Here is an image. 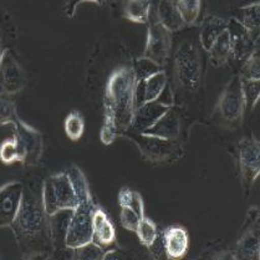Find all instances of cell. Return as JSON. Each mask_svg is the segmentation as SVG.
<instances>
[{
    "label": "cell",
    "mask_w": 260,
    "mask_h": 260,
    "mask_svg": "<svg viewBox=\"0 0 260 260\" xmlns=\"http://www.w3.org/2000/svg\"><path fill=\"white\" fill-rule=\"evenodd\" d=\"M134 56L122 40L99 41L90 57L86 74L87 93L102 109L100 138L111 145L131 127L135 115L136 74Z\"/></svg>",
    "instance_id": "6da1fadb"
},
{
    "label": "cell",
    "mask_w": 260,
    "mask_h": 260,
    "mask_svg": "<svg viewBox=\"0 0 260 260\" xmlns=\"http://www.w3.org/2000/svg\"><path fill=\"white\" fill-rule=\"evenodd\" d=\"M208 54L199 41L198 26L173 34L172 48L165 65L173 105L198 118L203 101Z\"/></svg>",
    "instance_id": "7a4b0ae2"
},
{
    "label": "cell",
    "mask_w": 260,
    "mask_h": 260,
    "mask_svg": "<svg viewBox=\"0 0 260 260\" xmlns=\"http://www.w3.org/2000/svg\"><path fill=\"white\" fill-rule=\"evenodd\" d=\"M24 259H50L55 251L51 217L43 202V183H24L23 201L14 222L9 226Z\"/></svg>",
    "instance_id": "3957f363"
},
{
    "label": "cell",
    "mask_w": 260,
    "mask_h": 260,
    "mask_svg": "<svg viewBox=\"0 0 260 260\" xmlns=\"http://www.w3.org/2000/svg\"><path fill=\"white\" fill-rule=\"evenodd\" d=\"M12 124L13 135L18 142L24 167H35L41 161L44 138L40 131L24 122L16 112L15 104L7 98L2 99V126Z\"/></svg>",
    "instance_id": "277c9868"
},
{
    "label": "cell",
    "mask_w": 260,
    "mask_h": 260,
    "mask_svg": "<svg viewBox=\"0 0 260 260\" xmlns=\"http://www.w3.org/2000/svg\"><path fill=\"white\" fill-rule=\"evenodd\" d=\"M244 117L245 102L243 96L242 80L236 73L224 87L209 121L225 131H237L242 128Z\"/></svg>",
    "instance_id": "5b68a950"
},
{
    "label": "cell",
    "mask_w": 260,
    "mask_h": 260,
    "mask_svg": "<svg viewBox=\"0 0 260 260\" xmlns=\"http://www.w3.org/2000/svg\"><path fill=\"white\" fill-rule=\"evenodd\" d=\"M120 137L131 141L138 148L141 156L153 165H171V163L179 161L186 151V143L181 141L166 140V138L149 136L145 134H137L129 129L124 131Z\"/></svg>",
    "instance_id": "8992f818"
},
{
    "label": "cell",
    "mask_w": 260,
    "mask_h": 260,
    "mask_svg": "<svg viewBox=\"0 0 260 260\" xmlns=\"http://www.w3.org/2000/svg\"><path fill=\"white\" fill-rule=\"evenodd\" d=\"M43 202L50 217L66 209L74 211L79 206V197L68 172L52 174L44 179Z\"/></svg>",
    "instance_id": "52a82bcc"
},
{
    "label": "cell",
    "mask_w": 260,
    "mask_h": 260,
    "mask_svg": "<svg viewBox=\"0 0 260 260\" xmlns=\"http://www.w3.org/2000/svg\"><path fill=\"white\" fill-rule=\"evenodd\" d=\"M260 145L255 135L240 138L233 148V157L236 159V167L243 193L248 197L255 183L260 171L259 159Z\"/></svg>",
    "instance_id": "ba28073f"
},
{
    "label": "cell",
    "mask_w": 260,
    "mask_h": 260,
    "mask_svg": "<svg viewBox=\"0 0 260 260\" xmlns=\"http://www.w3.org/2000/svg\"><path fill=\"white\" fill-rule=\"evenodd\" d=\"M96 204L92 194L79 197V206L74 209L66 231V248H77L92 240L93 233V213Z\"/></svg>",
    "instance_id": "9c48e42d"
},
{
    "label": "cell",
    "mask_w": 260,
    "mask_h": 260,
    "mask_svg": "<svg viewBox=\"0 0 260 260\" xmlns=\"http://www.w3.org/2000/svg\"><path fill=\"white\" fill-rule=\"evenodd\" d=\"M196 121H198V118L188 115L183 110L173 105L153 126L146 129L143 134L187 143L190 129Z\"/></svg>",
    "instance_id": "30bf717a"
},
{
    "label": "cell",
    "mask_w": 260,
    "mask_h": 260,
    "mask_svg": "<svg viewBox=\"0 0 260 260\" xmlns=\"http://www.w3.org/2000/svg\"><path fill=\"white\" fill-rule=\"evenodd\" d=\"M147 29V40L143 50L142 56L152 60L165 69L168 56H170L171 48H172L173 34H171L163 25L159 23L157 18L156 5L152 4L149 10Z\"/></svg>",
    "instance_id": "8fae6325"
},
{
    "label": "cell",
    "mask_w": 260,
    "mask_h": 260,
    "mask_svg": "<svg viewBox=\"0 0 260 260\" xmlns=\"http://www.w3.org/2000/svg\"><path fill=\"white\" fill-rule=\"evenodd\" d=\"M260 215L259 208L251 206L245 215L244 223L240 228L233 251L236 259L258 260L260 255Z\"/></svg>",
    "instance_id": "7c38bea8"
},
{
    "label": "cell",
    "mask_w": 260,
    "mask_h": 260,
    "mask_svg": "<svg viewBox=\"0 0 260 260\" xmlns=\"http://www.w3.org/2000/svg\"><path fill=\"white\" fill-rule=\"evenodd\" d=\"M2 68V96L9 98L20 93L26 86L27 77L24 66L19 61L13 50L7 48L3 50L0 57Z\"/></svg>",
    "instance_id": "4fadbf2b"
},
{
    "label": "cell",
    "mask_w": 260,
    "mask_h": 260,
    "mask_svg": "<svg viewBox=\"0 0 260 260\" xmlns=\"http://www.w3.org/2000/svg\"><path fill=\"white\" fill-rule=\"evenodd\" d=\"M226 30L231 39V59L228 63L238 73L259 43L253 40L247 29L237 20V18L229 19Z\"/></svg>",
    "instance_id": "5bb4252c"
},
{
    "label": "cell",
    "mask_w": 260,
    "mask_h": 260,
    "mask_svg": "<svg viewBox=\"0 0 260 260\" xmlns=\"http://www.w3.org/2000/svg\"><path fill=\"white\" fill-rule=\"evenodd\" d=\"M172 106V95H168L166 99L162 95L156 101L146 102L135 111L134 120H132L131 127L128 129L132 132H137V134H143L146 129L153 126Z\"/></svg>",
    "instance_id": "9a60e30c"
},
{
    "label": "cell",
    "mask_w": 260,
    "mask_h": 260,
    "mask_svg": "<svg viewBox=\"0 0 260 260\" xmlns=\"http://www.w3.org/2000/svg\"><path fill=\"white\" fill-rule=\"evenodd\" d=\"M24 183L20 181H10L3 184L0 189V198H2V228H9L10 224L18 215L20 209L21 201H23Z\"/></svg>",
    "instance_id": "2e32d148"
},
{
    "label": "cell",
    "mask_w": 260,
    "mask_h": 260,
    "mask_svg": "<svg viewBox=\"0 0 260 260\" xmlns=\"http://www.w3.org/2000/svg\"><path fill=\"white\" fill-rule=\"evenodd\" d=\"M163 243L167 259H181L189 247V234L184 226L173 224L163 229Z\"/></svg>",
    "instance_id": "e0dca14e"
},
{
    "label": "cell",
    "mask_w": 260,
    "mask_h": 260,
    "mask_svg": "<svg viewBox=\"0 0 260 260\" xmlns=\"http://www.w3.org/2000/svg\"><path fill=\"white\" fill-rule=\"evenodd\" d=\"M92 240L102 247L105 250H109L116 243V231L111 219L109 218L107 213L100 207H96L93 213V233Z\"/></svg>",
    "instance_id": "ac0fdd59"
},
{
    "label": "cell",
    "mask_w": 260,
    "mask_h": 260,
    "mask_svg": "<svg viewBox=\"0 0 260 260\" xmlns=\"http://www.w3.org/2000/svg\"><path fill=\"white\" fill-rule=\"evenodd\" d=\"M228 26V20L226 19L219 18L215 15H209L207 14L202 19L201 24H198V32H199V41L204 51L208 54L209 50L215 43L219 35L224 30H226Z\"/></svg>",
    "instance_id": "d6986e66"
},
{
    "label": "cell",
    "mask_w": 260,
    "mask_h": 260,
    "mask_svg": "<svg viewBox=\"0 0 260 260\" xmlns=\"http://www.w3.org/2000/svg\"><path fill=\"white\" fill-rule=\"evenodd\" d=\"M157 18H158L159 23H161L171 34H176V32L182 31L186 29V24H184L183 19H182L181 14L177 9L174 2H159L156 5Z\"/></svg>",
    "instance_id": "ffe728a7"
},
{
    "label": "cell",
    "mask_w": 260,
    "mask_h": 260,
    "mask_svg": "<svg viewBox=\"0 0 260 260\" xmlns=\"http://www.w3.org/2000/svg\"><path fill=\"white\" fill-rule=\"evenodd\" d=\"M151 7L152 3L147 0L124 2L122 7V18L136 24H148Z\"/></svg>",
    "instance_id": "44dd1931"
},
{
    "label": "cell",
    "mask_w": 260,
    "mask_h": 260,
    "mask_svg": "<svg viewBox=\"0 0 260 260\" xmlns=\"http://www.w3.org/2000/svg\"><path fill=\"white\" fill-rule=\"evenodd\" d=\"M229 59H231V39H229L228 30H224L209 50L208 61L219 68L226 65Z\"/></svg>",
    "instance_id": "7402d4cb"
},
{
    "label": "cell",
    "mask_w": 260,
    "mask_h": 260,
    "mask_svg": "<svg viewBox=\"0 0 260 260\" xmlns=\"http://www.w3.org/2000/svg\"><path fill=\"white\" fill-rule=\"evenodd\" d=\"M259 3H251V4L245 5L240 8V19H237L243 26L247 29V31L250 34L254 41L259 43V26H260V18H259Z\"/></svg>",
    "instance_id": "603a6c76"
},
{
    "label": "cell",
    "mask_w": 260,
    "mask_h": 260,
    "mask_svg": "<svg viewBox=\"0 0 260 260\" xmlns=\"http://www.w3.org/2000/svg\"><path fill=\"white\" fill-rule=\"evenodd\" d=\"M174 4H176L177 9H178L187 27L198 26L202 7H203L202 2H198V0H192V2L190 0H176Z\"/></svg>",
    "instance_id": "cb8c5ba5"
},
{
    "label": "cell",
    "mask_w": 260,
    "mask_h": 260,
    "mask_svg": "<svg viewBox=\"0 0 260 260\" xmlns=\"http://www.w3.org/2000/svg\"><path fill=\"white\" fill-rule=\"evenodd\" d=\"M167 86V75H166L165 70L149 76L145 81L146 102H152L158 100L163 95V92H165Z\"/></svg>",
    "instance_id": "d4e9b609"
},
{
    "label": "cell",
    "mask_w": 260,
    "mask_h": 260,
    "mask_svg": "<svg viewBox=\"0 0 260 260\" xmlns=\"http://www.w3.org/2000/svg\"><path fill=\"white\" fill-rule=\"evenodd\" d=\"M159 233H161V231L158 229V225L154 223V220H152L151 218H148L147 215H145V217L140 220L136 234L138 237V240H140V243L146 249L151 247V245L156 242V239L158 238Z\"/></svg>",
    "instance_id": "484cf974"
},
{
    "label": "cell",
    "mask_w": 260,
    "mask_h": 260,
    "mask_svg": "<svg viewBox=\"0 0 260 260\" xmlns=\"http://www.w3.org/2000/svg\"><path fill=\"white\" fill-rule=\"evenodd\" d=\"M63 127H65V132L68 135V137L71 141L76 142L80 138L82 137L85 131V120L84 116L81 115L79 111L74 110L68 115V117L65 118V122H63Z\"/></svg>",
    "instance_id": "4316f807"
},
{
    "label": "cell",
    "mask_w": 260,
    "mask_h": 260,
    "mask_svg": "<svg viewBox=\"0 0 260 260\" xmlns=\"http://www.w3.org/2000/svg\"><path fill=\"white\" fill-rule=\"evenodd\" d=\"M71 253V258L74 259H81V260H99L104 259L105 250L104 248L100 247L99 244H96L93 240L86 243V244L81 245V247L77 248H69Z\"/></svg>",
    "instance_id": "83f0119b"
},
{
    "label": "cell",
    "mask_w": 260,
    "mask_h": 260,
    "mask_svg": "<svg viewBox=\"0 0 260 260\" xmlns=\"http://www.w3.org/2000/svg\"><path fill=\"white\" fill-rule=\"evenodd\" d=\"M242 80L243 96L245 102V112H253L260 96V80Z\"/></svg>",
    "instance_id": "f1b7e54d"
},
{
    "label": "cell",
    "mask_w": 260,
    "mask_h": 260,
    "mask_svg": "<svg viewBox=\"0 0 260 260\" xmlns=\"http://www.w3.org/2000/svg\"><path fill=\"white\" fill-rule=\"evenodd\" d=\"M134 68L135 74H136V82L145 81V80H147L152 75L165 70L158 63H156L149 59H146L143 56L137 57V59L134 60Z\"/></svg>",
    "instance_id": "f546056e"
},
{
    "label": "cell",
    "mask_w": 260,
    "mask_h": 260,
    "mask_svg": "<svg viewBox=\"0 0 260 260\" xmlns=\"http://www.w3.org/2000/svg\"><path fill=\"white\" fill-rule=\"evenodd\" d=\"M259 45L254 49L248 60L243 63L242 68L238 71L240 79L244 80H260V68H259Z\"/></svg>",
    "instance_id": "4dcf8cb0"
},
{
    "label": "cell",
    "mask_w": 260,
    "mask_h": 260,
    "mask_svg": "<svg viewBox=\"0 0 260 260\" xmlns=\"http://www.w3.org/2000/svg\"><path fill=\"white\" fill-rule=\"evenodd\" d=\"M0 158L4 165H13V163H21V153L19 151L16 138H5L0 147Z\"/></svg>",
    "instance_id": "1f68e13d"
},
{
    "label": "cell",
    "mask_w": 260,
    "mask_h": 260,
    "mask_svg": "<svg viewBox=\"0 0 260 260\" xmlns=\"http://www.w3.org/2000/svg\"><path fill=\"white\" fill-rule=\"evenodd\" d=\"M145 213L137 211L134 207L124 206L121 207V214H120V220L121 225L123 226L126 231L132 232V233H136L137 226L140 224V220L145 217Z\"/></svg>",
    "instance_id": "d6a6232c"
}]
</instances>
